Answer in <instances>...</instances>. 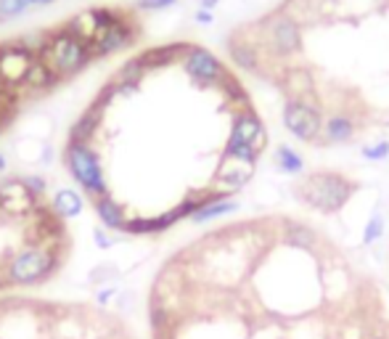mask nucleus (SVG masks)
Returning <instances> with one entry per match:
<instances>
[{"label": "nucleus", "instance_id": "obj_1", "mask_svg": "<svg viewBox=\"0 0 389 339\" xmlns=\"http://www.w3.org/2000/svg\"><path fill=\"white\" fill-rule=\"evenodd\" d=\"M40 59H45L59 77L64 74H75L80 72L90 59H93V53H90V43L88 40H82L80 35H75L72 30L66 32H56V35H51V40L43 45V51H40Z\"/></svg>", "mask_w": 389, "mask_h": 339}, {"label": "nucleus", "instance_id": "obj_2", "mask_svg": "<svg viewBox=\"0 0 389 339\" xmlns=\"http://www.w3.org/2000/svg\"><path fill=\"white\" fill-rule=\"evenodd\" d=\"M355 186L339 173H313L302 186V202L320 209V212H336L352 196Z\"/></svg>", "mask_w": 389, "mask_h": 339}, {"label": "nucleus", "instance_id": "obj_3", "mask_svg": "<svg viewBox=\"0 0 389 339\" xmlns=\"http://www.w3.org/2000/svg\"><path fill=\"white\" fill-rule=\"evenodd\" d=\"M64 162H66V170L72 173V177L82 186V191H88L96 199H101V196L109 193L101 159H98V154L88 144L69 141L66 151H64Z\"/></svg>", "mask_w": 389, "mask_h": 339}, {"label": "nucleus", "instance_id": "obj_4", "mask_svg": "<svg viewBox=\"0 0 389 339\" xmlns=\"http://www.w3.org/2000/svg\"><path fill=\"white\" fill-rule=\"evenodd\" d=\"M53 268H56V260L48 250H24L11 260L6 279L16 286H30V284L43 281Z\"/></svg>", "mask_w": 389, "mask_h": 339}, {"label": "nucleus", "instance_id": "obj_5", "mask_svg": "<svg viewBox=\"0 0 389 339\" xmlns=\"http://www.w3.org/2000/svg\"><path fill=\"white\" fill-rule=\"evenodd\" d=\"M284 128L294 135L297 141L310 144V141H315V138L320 135V130H323V117H320V112H318L315 106H310L307 101L291 98V101H286V106H284Z\"/></svg>", "mask_w": 389, "mask_h": 339}, {"label": "nucleus", "instance_id": "obj_6", "mask_svg": "<svg viewBox=\"0 0 389 339\" xmlns=\"http://www.w3.org/2000/svg\"><path fill=\"white\" fill-rule=\"evenodd\" d=\"M183 61H186V72L199 82H220V80H225L223 61L210 51H204V48H188Z\"/></svg>", "mask_w": 389, "mask_h": 339}, {"label": "nucleus", "instance_id": "obj_7", "mask_svg": "<svg viewBox=\"0 0 389 339\" xmlns=\"http://www.w3.org/2000/svg\"><path fill=\"white\" fill-rule=\"evenodd\" d=\"M270 45L278 56H294L302 48V30L291 16H275L270 24Z\"/></svg>", "mask_w": 389, "mask_h": 339}, {"label": "nucleus", "instance_id": "obj_8", "mask_svg": "<svg viewBox=\"0 0 389 339\" xmlns=\"http://www.w3.org/2000/svg\"><path fill=\"white\" fill-rule=\"evenodd\" d=\"M133 40H135L133 30L120 19L117 24H111V27H106V30H98L93 35V40H90V53H93V56H109V53H117L122 48H127Z\"/></svg>", "mask_w": 389, "mask_h": 339}, {"label": "nucleus", "instance_id": "obj_9", "mask_svg": "<svg viewBox=\"0 0 389 339\" xmlns=\"http://www.w3.org/2000/svg\"><path fill=\"white\" fill-rule=\"evenodd\" d=\"M230 138H236V141H244V144H249V146H255L257 151H262L265 148V128H262V122L257 117L255 112H241L239 117L233 119V130H230Z\"/></svg>", "mask_w": 389, "mask_h": 339}, {"label": "nucleus", "instance_id": "obj_10", "mask_svg": "<svg viewBox=\"0 0 389 339\" xmlns=\"http://www.w3.org/2000/svg\"><path fill=\"white\" fill-rule=\"evenodd\" d=\"M239 209V202L236 199H228V196H207L199 209H196L194 215H191V220L194 223H210V220H217V218H223V215H230V212H236Z\"/></svg>", "mask_w": 389, "mask_h": 339}, {"label": "nucleus", "instance_id": "obj_11", "mask_svg": "<svg viewBox=\"0 0 389 339\" xmlns=\"http://www.w3.org/2000/svg\"><path fill=\"white\" fill-rule=\"evenodd\" d=\"M56 80H59V74H56V69L45 59H32V64L27 67L24 77H21V82H24L27 88H35V90L48 88V85H53Z\"/></svg>", "mask_w": 389, "mask_h": 339}, {"label": "nucleus", "instance_id": "obj_12", "mask_svg": "<svg viewBox=\"0 0 389 339\" xmlns=\"http://www.w3.org/2000/svg\"><path fill=\"white\" fill-rule=\"evenodd\" d=\"M96 215H98V220L104 223L109 231H122L125 228V209H122L120 202H114L109 193L101 196V199H96Z\"/></svg>", "mask_w": 389, "mask_h": 339}, {"label": "nucleus", "instance_id": "obj_13", "mask_svg": "<svg viewBox=\"0 0 389 339\" xmlns=\"http://www.w3.org/2000/svg\"><path fill=\"white\" fill-rule=\"evenodd\" d=\"M320 133L331 144H347L355 135V122L350 117H345V114H334V117H329L323 122V130Z\"/></svg>", "mask_w": 389, "mask_h": 339}, {"label": "nucleus", "instance_id": "obj_14", "mask_svg": "<svg viewBox=\"0 0 389 339\" xmlns=\"http://www.w3.org/2000/svg\"><path fill=\"white\" fill-rule=\"evenodd\" d=\"M53 209L59 212L61 218H77V215H82L85 202H82V196H80L75 189H61V191L53 196Z\"/></svg>", "mask_w": 389, "mask_h": 339}, {"label": "nucleus", "instance_id": "obj_15", "mask_svg": "<svg viewBox=\"0 0 389 339\" xmlns=\"http://www.w3.org/2000/svg\"><path fill=\"white\" fill-rule=\"evenodd\" d=\"M98 122H101V106H93L90 112H85L82 117L77 119V125L72 128V138L69 141H77V144H88L93 133H96V128H98Z\"/></svg>", "mask_w": 389, "mask_h": 339}, {"label": "nucleus", "instance_id": "obj_16", "mask_svg": "<svg viewBox=\"0 0 389 339\" xmlns=\"http://www.w3.org/2000/svg\"><path fill=\"white\" fill-rule=\"evenodd\" d=\"M275 167L281 173H286V175H300V173H305V159H302L300 151H294L291 146L281 144V146L275 148Z\"/></svg>", "mask_w": 389, "mask_h": 339}, {"label": "nucleus", "instance_id": "obj_17", "mask_svg": "<svg viewBox=\"0 0 389 339\" xmlns=\"http://www.w3.org/2000/svg\"><path fill=\"white\" fill-rule=\"evenodd\" d=\"M228 51H230V59L236 61L241 69H246V72H257L260 69V59H257V51L252 45H246L244 40H230Z\"/></svg>", "mask_w": 389, "mask_h": 339}, {"label": "nucleus", "instance_id": "obj_18", "mask_svg": "<svg viewBox=\"0 0 389 339\" xmlns=\"http://www.w3.org/2000/svg\"><path fill=\"white\" fill-rule=\"evenodd\" d=\"M257 154H260V151H257L255 146H249V144H244V141H236V138H228V144H225V157H230V159H236V162L255 164Z\"/></svg>", "mask_w": 389, "mask_h": 339}, {"label": "nucleus", "instance_id": "obj_19", "mask_svg": "<svg viewBox=\"0 0 389 339\" xmlns=\"http://www.w3.org/2000/svg\"><path fill=\"white\" fill-rule=\"evenodd\" d=\"M289 90H291V98H297V101H305V93H310L313 90V80H310V74L297 69V72L289 74Z\"/></svg>", "mask_w": 389, "mask_h": 339}, {"label": "nucleus", "instance_id": "obj_20", "mask_svg": "<svg viewBox=\"0 0 389 339\" xmlns=\"http://www.w3.org/2000/svg\"><path fill=\"white\" fill-rule=\"evenodd\" d=\"M286 241L291 244V247H300V250H310L315 244V234L310 228H305V225H294V228H289L286 231Z\"/></svg>", "mask_w": 389, "mask_h": 339}, {"label": "nucleus", "instance_id": "obj_21", "mask_svg": "<svg viewBox=\"0 0 389 339\" xmlns=\"http://www.w3.org/2000/svg\"><path fill=\"white\" fill-rule=\"evenodd\" d=\"M30 8L27 0H0V21H8V19H16Z\"/></svg>", "mask_w": 389, "mask_h": 339}, {"label": "nucleus", "instance_id": "obj_22", "mask_svg": "<svg viewBox=\"0 0 389 339\" xmlns=\"http://www.w3.org/2000/svg\"><path fill=\"white\" fill-rule=\"evenodd\" d=\"M384 234V218L376 212L371 220L365 223V231H363V244H376Z\"/></svg>", "mask_w": 389, "mask_h": 339}, {"label": "nucleus", "instance_id": "obj_23", "mask_svg": "<svg viewBox=\"0 0 389 339\" xmlns=\"http://www.w3.org/2000/svg\"><path fill=\"white\" fill-rule=\"evenodd\" d=\"M143 69H146V64H143L141 59L127 61V64L120 69V74H117V82H135V80H141Z\"/></svg>", "mask_w": 389, "mask_h": 339}, {"label": "nucleus", "instance_id": "obj_24", "mask_svg": "<svg viewBox=\"0 0 389 339\" xmlns=\"http://www.w3.org/2000/svg\"><path fill=\"white\" fill-rule=\"evenodd\" d=\"M249 177H252V164L244 170H233V173H220V183H225L228 189H241Z\"/></svg>", "mask_w": 389, "mask_h": 339}, {"label": "nucleus", "instance_id": "obj_25", "mask_svg": "<svg viewBox=\"0 0 389 339\" xmlns=\"http://www.w3.org/2000/svg\"><path fill=\"white\" fill-rule=\"evenodd\" d=\"M363 157L371 159V162H381V159H387L389 157V144L387 141H379V144H374V146H365L363 148Z\"/></svg>", "mask_w": 389, "mask_h": 339}, {"label": "nucleus", "instance_id": "obj_26", "mask_svg": "<svg viewBox=\"0 0 389 339\" xmlns=\"http://www.w3.org/2000/svg\"><path fill=\"white\" fill-rule=\"evenodd\" d=\"M178 0H135V6L141 8V11H162V8H170V6H175Z\"/></svg>", "mask_w": 389, "mask_h": 339}, {"label": "nucleus", "instance_id": "obj_27", "mask_svg": "<svg viewBox=\"0 0 389 339\" xmlns=\"http://www.w3.org/2000/svg\"><path fill=\"white\" fill-rule=\"evenodd\" d=\"M24 189H27L30 193H40L45 189V180L37 175H27L24 177Z\"/></svg>", "mask_w": 389, "mask_h": 339}, {"label": "nucleus", "instance_id": "obj_28", "mask_svg": "<svg viewBox=\"0 0 389 339\" xmlns=\"http://www.w3.org/2000/svg\"><path fill=\"white\" fill-rule=\"evenodd\" d=\"M196 21H199V24H212V11L199 8V11H196Z\"/></svg>", "mask_w": 389, "mask_h": 339}, {"label": "nucleus", "instance_id": "obj_29", "mask_svg": "<svg viewBox=\"0 0 389 339\" xmlns=\"http://www.w3.org/2000/svg\"><path fill=\"white\" fill-rule=\"evenodd\" d=\"M96 241H98V247H109V244H111V241H109L101 231H96Z\"/></svg>", "mask_w": 389, "mask_h": 339}, {"label": "nucleus", "instance_id": "obj_30", "mask_svg": "<svg viewBox=\"0 0 389 339\" xmlns=\"http://www.w3.org/2000/svg\"><path fill=\"white\" fill-rule=\"evenodd\" d=\"M217 3H220V0H201V8H207V11H210V8H215Z\"/></svg>", "mask_w": 389, "mask_h": 339}, {"label": "nucleus", "instance_id": "obj_31", "mask_svg": "<svg viewBox=\"0 0 389 339\" xmlns=\"http://www.w3.org/2000/svg\"><path fill=\"white\" fill-rule=\"evenodd\" d=\"M30 6H51V3H56V0H27Z\"/></svg>", "mask_w": 389, "mask_h": 339}, {"label": "nucleus", "instance_id": "obj_32", "mask_svg": "<svg viewBox=\"0 0 389 339\" xmlns=\"http://www.w3.org/2000/svg\"><path fill=\"white\" fill-rule=\"evenodd\" d=\"M6 167H8V159H6V154H0V173H6Z\"/></svg>", "mask_w": 389, "mask_h": 339}]
</instances>
